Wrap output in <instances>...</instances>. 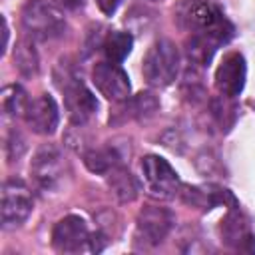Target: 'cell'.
Returning <instances> with one entry per match:
<instances>
[{
	"instance_id": "cell-1",
	"label": "cell",
	"mask_w": 255,
	"mask_h": 255,
	"mask_svg": "<svg viewBox=\"0 0 255 255\" xmlns=\"http://www.w3.org/2000/svg\"><path fill=\"white\" fill-rule=\"evenodd\" d=\"M173 16L181 30L209 36L219 44L227 42L233 34V26L227 22L221 8L211 0H179Z\"/></svg>"
},
{
	"instance_id": "cell-2",
	"label": "cell",
	"mask_w": 255,
	"mask_h": 255,
	"mask_svg": "<svg viewBox=\"0 0 255 255\" xmlns=\"http://www.w3.org/2000/svg\"><path fill=\"white\" fill-rule=\"evenodd\" d=\"M54 80H56L58 90L64 94V106L68 110L70 120L76 126L86 124L96 114L98 102H96L94 94L84 86V82L80 80V76L76 74L72 64H68V60H62L56 66Z\"/></svg>"
},
{
	"instance_id": "cell-3",
	"label": "cell",
	"mask_w": 255,
	"mask_h": 255,
	"mask_svg": "<svg viewBox=\"0 0 255 255\" xmlns=\"http://www.w3.org/2000/svg\"><path fill=\"white\" fill-rule=\"evenodd\" d=\"M179 64L181 58L177 46L167 38H159L147 48L141 62V72L149 86L165 88L177 78Z\"/></svg>"
},
{
	"instance_id": "cell-4",
	"label": "cell",
	"mask_w": 255,
	"mask_h": 255,
	"mask_svg": "<svg viewBox=\"0 0 255 255\" xmlns=\"http://www.w3.org/2000/svg\"><path fill=\"white\" fill-rule=\"evenodd\" d=\"M22 26L28 38L48 42L64 34L66 18L48 0H28L22 8Z\"/></svg>"
},
{
	"instance_id": "cell-5",
	"label": "cell",
	"mask_w": 255,
	"mask_h": 255,
	"mask_svg": "<svg viewBox=\"0 0 255 255\" xmlns=\"http://www.w3.org/2000/svg\"><path fill=\"white\" fill-rule=\"evenodd\" d=\"M32 207H34V199L28 185L16 177L6 179L2 187V227L4 229L20 227L32 213Z\"/></svg>"
},
{
	"instance_id": "cell-6",
	"label": "cell",
	"mask_w": 255,
	"mask_h": 255,
	"mask_svg": "<svg viewBox=\"0 0 255 255\" xmlns=\"http://www.w3.org/2000/svg\"><path fill=\"white\" fill-rule=\"evenodd\" d=\"M141 173L147 191L157 199H171L181 189L177 171L159 155H145L141 159Z\"/></svg>"
},
{
	"instance_id": "cell-7",
	"label": "cell",
	"mask_w": 255,
	"mask_h": 255,
	"mask_svg": "<svg viewBox=\"0 0 255 255\" xmlns=\"http://www.w3.org/2000/svg\"><path fill=\"white\" fill-rule=\"evenodd\" d=\"M173 213L159 205H143L135 219V239L143 247L159 245L173 227Z\"/></svg>"
},
{
	"instance_id": "cell-8",
	"label": "cell",
	"mask_w": 255,
	"mask_h": 255,
	"mask_svg": "<svg viewBox=\"0 0 255 255\" xmlns=\"http://www.w3.org/2000/svg\"><path fill=\"white\" fill-rule=\"evenodd\" d=\"M64 167H66L64 155L52 143H46V145L38 147V151L34 153V157L30 161L32 179L44 191H52V189H56L62 183Z\"/></svg>"
},
{
	"instance_id": "cell-9",
	"label": "cell",
	"mask_w": 255,
	"mask_h": 255,
	"mask_svg": "<svg viewBox=\"0 0 255 255\" xmlns=\"http://www.w3.org/2000/svg\"><path fill=\"white\" fill-rule=\"evenodd\" d=\"M90 231L80 215L62 217L52 229V245L60 253H78L86 247L90 249Z\"/></svg>"
},
{
	"instance_id": "cell-10",
	"label": "cell",
	"mask_w": 255,
	"mask_h": 255,
	"mask_svg": "<svg viewBox=\"0 0 255 255\" xmlns=\"http://www.w3.org/2000/svg\"><path fill=\"white\" fill-rule=\"evenodd\" d=\"M92 82L98 88V92L112 100V102H124L129 98V78L128 74L114 62H100L92 70Z\"/></svg>"
},
{
	"instance_id": "cell-11",
	"label": "cell",
	"mask_w": 255,
	"mask_h": 255,
	"mask_svg": "<svg viewBox=\"0 0 255 255\" xmlns=\"http://www.w3.org/2000/svg\"><path fill=\"white\" fill-rule=\"evenodd\" d=\"M245 76L247 68L243 56L239 52H229L223 56L215 70V90L223 98H235L245 86Z\"/></svg>"
},
{
	"instance_id": "cell-12",
	"label": "cell",
	"mask_w": 255,
	"mask_h": 255,
	"mask_svg": "<svg viewBox=\"0 0 255 255\" xmlns=\"http://www.w3.org/2000/svg\"><path fill=\"white\" fill-rule=\"evenodd\" d=\"M24 120H26L28 128L34 133L52 135L56 131V128H58V122H60L58 104L54 102L52 96L40 94L38 98L28 102L26 112H24Z\"/></svg>"
},
{
	"instance_id": "cell-13",
	"label": "cell",
	"mask_w": 255,
	"mask_h": 255,
	"mask_svg": "<svg viewBox=\"0 0 255 255\" xmlns=\"http://www.w3.org/2000/svg\"><path fill=\"white\" fill-rule=\"evenodd\" d=\"M108 185L114 193V197L120 203H129L137 197L139 193V183L137 179L131 175L129 169H126L124 165H116L110 173H108Z\"/></svg>"
},
{
	"instance_id": "cell-14",
	"label": "cell",
	"mask_w": 255,
	"mask_h": 255,
	"mask_svg": "<svg viewBox=\"0 0 255 255\" xmlns=\"http://www.w3.org/2000/svg\"><path fill=\"white\" fill-rule=\"evenodd\" d=\"M221 233L227 245L235 247V249H249L247 243L255 245V237L251 235V231L247 229V225L241 221L239 213H229L225 217V221H221Z\"/></svg>"
},
{
	"instance_id": "cell-15",
	"label": "cell",
	"mask_w": 255,
	"mask_h": 255,
	"mask_svg": "<svg viewBox=\"0 0 255 255\" xmlns=\"http://www.w3.org/2000/svg\"><path fill=\"white\" fill-rule=\"evenodd\" d=\"M84 163L92 173L108 175L116 165H120V155L112 147H94L84 153Z\"/></svg>"
},
{
	"instance_id": "cell-16",
	"label": "cell",
	"mask_w": 255,
	"mask_h": 255,
	"mask_svg": "<svg viewBox=\"0 0 255 255\" xmlns=\"http://www.w3.org/2000/svg\"><path fill=\"white\" fill-rule=\"evenodd\" d=\"M131 46H133V38L129 32H110L102 42L106 58L114 64H120L131 52Z\"/></svg>"
},
{
	"instance_id": "cell-17",
	"label": "cell",
	"mask_w": 255,
	"mask_h": 255,
	"mask_svg": "<svg viewBox=\"0 0 255 255\" xmlns=\"http://www.w3.org/2000/svg\"><path fill=\"white\" fill-rule=\"evenodd\" d=\"M28 102H30V100L26 98V92H24L18 84L6 86V88L2 90V112H4L6 118L24 116Z\"/></svg>"
},
{
	"instance_id": "cell-18",
	"label": "cell",
	"mask_w": 255,
	"mask_h": 255,
	"mask_svg": "<svg viewBox=\"0 0 255 255\" xmlns=\"http://www.w3.org/2000/svg\"><path fill=\"white\" fill-rule=\"evenodd\" d=\"M14 62L20 74L34 76L38 72V54L28 40H20L14 48Z\"/></svg>"
},
{
	"instance_id": "cell-19",
	"label": "cell",
	"mask_w": 255,
	"mask_h": 255,
	"mask_svg": "<svg viewBox=\"0 0 255 255\" xmlns=\"http://www.w3.org/2000/svg\"><path fill=\"white\" fill-rule=\"evenodd\" d=\"M157 108H159V104H157L155 96L149 94V92H141V94H137V96L131 100V116L137 118V120H147V118H151V116L157 112Z\"/></svg>"
},
{
	"instance_id": "cell-20",
	"label": "cell",
	"mask_w": 255,
	"mask_h": 255,
	"mask_svg": "<svg viewBox=\"0 0 255 255\" xmlns=\"http://www.w3.org/2000/svg\"><path fill=\"white\" fill-rule=\"evenodd\" d=\"M98 2V8L104 12V14H114L118 10V6L122 4V0H96Z\"/></svg>"
},
{
	"instance_id": "cell-21",
	"label": "cell",
	"mask_w": 255,
	"mask_h": 255,
	"mask_svg": "<svg viewBox=\"0 0 255 255\" xmlns=\"http://www.w3.org/2000/svg\"><path fill=\"white\" fill-rule=\"evenodd\" d=\"M66 8H72V10H76V8H82L84 4H86V0H60Z\"/></svg>"
}]
</instances>
